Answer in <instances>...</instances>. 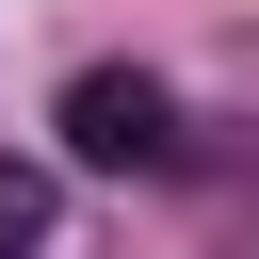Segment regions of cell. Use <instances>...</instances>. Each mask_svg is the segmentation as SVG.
I'll return each mask as SVG.
<instances>
[{"instance_id": "obj_1", "label": "cell", "mask_w": 259, "mask_h": 259, "mask_svg": "<svg viewBox=\"0 0 259 259\" xmlns=\"http://www.w3.org/2000/svg\"><path fill=\"white\" fill-rule=\"evenodd\" d=\"M49 130H65V178H178V162H194L178 81H146V65H81Z\"/></svg>"}, {"instance_id": "obj_2", "label": "cell", "mask_w": 259, "mask_h": 259, "mask_svg": "<svg viewBox=\"0 0 259 259\" xmlns=\"http://www.w3.org/2000/svg\"><path fill=\"white\" fill-rule=\"evenodd\" d=\"M49 243V162H0V259Z\"/></svg>"}]
</instances>
